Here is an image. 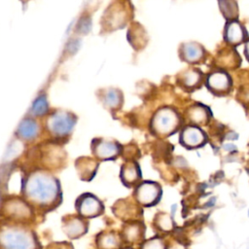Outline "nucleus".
<instances>
[{"mask_svg":"<svg viewBox=\"0 0 249 249\" xmlns=\"http://www.w3.org/2000/svg\"><path fill=\"white\" fill-rule=\"evenodd\" d=\"M21 193L28 204L43 210L53 209L61 200L58 180L44 171L29 173L22 180Z\"/></svg>","mask_w":249,"mask_h":249,"instance_id":"nucleus-1","label":"nucleus"},{"mask_svg":"<svg viewBox=\"0 0 249 249\" xmlns=\"http://www.w3.org/2000/svg\"><path fill=\"white\" fill-rule=\"evenodd\" d=\"M0 249H41L35 233L24 226H0Z\"/></svg>","mask_w":249,"mask_h":249,"instance_id":"nucleus-2","label":"nucleus"},{"mask_svg":"<svg viewBox=\"0 0 249 249\" xmlns=\"http://www.w3.org/2000/svg\"><path fill=\"white\" fill-rule=\"evenodd\" d=\"M75 207L78 215L86 220L100 216L104 211V206L101 200L89 193L81 195L76 199Z\"/></svg>","mask_w":249,"mask_h":249,"instance_id":"nucleus-3","label":"nucleus"},{"mask_svg":"<svg viewBox=\"0 0 249 249\" xmlns=\"http://www.w3.org/2000/svg\"><path fill=\"white\" fill-rule=\"evenodd\" d=\"M179 123V116L175 111L170 108H163L156 114L153 121V126L158 133L166 135L175 131Z\"/></svg>","mask_w":249,"mask_h":249,"instance_id":"nucleus-4","label":"nucleus"},{"mask_svg":"<svg viewBox=\"0 0 249 249\" xmlns=\"http://www.w3.org/2000/svg\"><path fill=\"white\" fill-rule=\"evenodd\" d=\"M75 123L76 121L73 115L66 112H57L50 118L49 127L53 134L65 136L72 131Z\"/></svg>","mask_w":249,"mask_h":249,"instance_id":"nucleus-5","label":"nucleus"},{"mask_svg":"<svg viewBox=\"0 0 249 249\" xmlns=\"http://www.w3.org/2000/svg\"><path fill=\"white\" fill-rule=\"evenodd\" d=\"M136 200L143 205H152L156 203L160 196V189L154 182H143L135 190Z\"/></svg>","mask_w":249,"mask_h":249,"instance_id":"nucleus-6","label":"nucleus"},{"mask_svg":"<svg viewBox=\"0 0 249 249\" xmlns=\"http://www.w3.org/2000/svg\"><path fill=\"white\" fill-rule=\"evenodd\" d=\"M62 229L68 237L78 238L87 232L88 223L79 215H69L62 219Z\"/></svg>","mask_w":249,"mask_h":249,"instance_id":"nucleus-7","label":"nucleus"},{"mask_svg":"<svg viewBox=\"0 0 249 249\" xmlns=\"http://www.w3.org/2000/svg\"><path fill=\"white\" fill-rule=\"evenodd\" d=\"M3 209L12 219L25 220L31 216V209L29 204L22 199L13 197L3 204Z\"/></svg>","mask_w":249,"mask_h":249,"instance_id":"nucleus-8","label":"nucleus"},{"mask_svg":"<svg viewBox=\"0 0 249 249\" xmlns=\"http://www.w3.org/2000/svg\"><path fill=\"white\" fill-rule=\"evenodd\" d=\"M246 38L244 27L236 20H230L225 28V40L231 45H238Z\"/></svg>","mask_w":249,"mask_h":249,"instance_id":"nucleus-9","label":"nucleus"},{"mask_svg":"<svg viewBox=\"0 0 249 249\" xmlns=\"http://www.w3.org/2000/svg\"><path fill=\"white\" fill-rule=\"evenodd\" d=\"M180 140L182 144L185 145L186 147L194 148V147L200 146L204 142L205 136L200 128L191 125L183 129Z\"/></svg>","mask_w":249,"mask_h":249,"instance_id":"nucleus-10","label":"nucleus"},{"mask_svg":"<svg viewBox=\"0 0 249 249\" xmlns=\"http://www.w3.org/2000/svg\"><path fill=\"white\" fill-rule=\"evenodd\" d=\"M207 86L212 91L222 93L229 90L231 87V78L225 72L216 71L208 76Z\"/></svg>","mask_w":249,"mask_h":249,"instance_id":"nucleus-11","label":"nucleus"},{"mask_svg":"<svg viewBox=\"0 0 249 249\" xmlns=\"http://www.w3.org/2000/svg\"><path fill=\"white\" fill-rule=\"evenodd\" d=\"M93 151L98 159L109 160L117 158L120 153V146L113 142L100 141L95 145Z\"/></svg>","mask_w":249,"mask_h":249,"instance_id":"nucleus-12","label":"nucleus"},{"mask_svg":"<svg viewBox=\"0 0 249 249\" xmlns=\"http://www.w3.org/2000/svg\"><path fill=\"white\" fill-rule=\"evenodd\" d=\"M141 176L140 169L135 162H127L121 168L120 178L124 186L131 187L139 180Z\"/></svg>","mask_w":249,"mask_h":249,"instance_id":"nucleus-13","label":"nucleus"},{"mask_svg":"<svg viewBox=\"0 0 249 249\" xmlns=\"http://www.w3.org/2000/svg\"><path fill=\"white\" fill-rule=\"evenodd\" d=\"M122 236L114 231L100 232L96 236V246L99 249H121Z\"/></svg>","mask_w":249,"mask_h":249,"instance_id":"nucleus-14","label":"nucleus"},{"mask_svg":"<svg viewBox=\"0 0 249 249\" xmlns=\"http://www.w3.org/2000/svg\"><path fill=\"white\" fill-rule=\"evenodd\" d=\"M143 232L144 228L142 224L138 222H128L124 226L121 236L123 240L129 243H134L138 242L142 238Z\"/></svg>","mask_w":249,"mask_h":249,"instance_id":"nucleus-15","label":"nucleus"},{"mask_svg":"<svg viewBox=\"0 0 249 249\" xmlns=\"http://www.w3.org/2000/svg\"><path fill=\"white\" fill-rule=\"evenodd\" d=\"M17 132L20 138L25 140H32L39 134V125L33 119L26 118L19 123Z\"/></svg>","mask_w":249,"mask_h":249,"instance_id":"nucleus-16","label":"nucleus"},{"mask_svg":"<svg viewBox=\"0 0 249 249\" xmlns=\"http://www.w3.org/2000/svg\"><path fill=\"white\" fill-rule=\"evenodd\" d=\"M183 58L188 62H197L203 56V48L197 43H186L181 49Z\"/></svg>","mask_w":249,"mask_h":249,"instance_id":"nucleus-17","label":"nucleus"},{"mask_svg":"<svg viewBox=\"0 0 249 249\" xmlns=\"http://www.w3.org/2000/svg\"><path fill=\"white\" fill-rule=\"evenodd\" d=\"M188 116L191 122L196 124H204L209 119V112L204 106L195 105L190 108Z\"/></svg>","mask_w":249,"mask_h":249,"instance_id":"nucleus-18","label":"nucleus"},{"mask_svg":"<svg viewBox=\"0 0 249 249\" xmlns=\"http://www.w3.org/2000/svg\"><path fill=\"white\" fill-rule=\"evenodd\" d=\"M201 80V74L196 69H188L183 73L182 76V83L185 88L187 89H194L196 88Z\"/></svg>","mask_w":249,"mask_h":249,"instance_id":"nucleus-19","label":"nucleus"},{"mask_svg":"<svg viewBox=\"0 0 249 249\" xmlns=\"http://www.w3.org/2000/svg\"><path fill=\"white\" fill-rule=\"evenodd\" d=\"M49 102L46 95L40 94L34 99L31 105V112L36 117H43L49 112Z\"/></svg>","mask_w":249,"mask_h":249,"instance_id":"nucleus-20","label":"nucleus"},{"mask_svg":"<svg viewBox=\"0 0 249 249\" xmlns=\"http://www.w3.org/2000/svg\"><path fill=\"white\" fill-rule=\"evenodd\" d=\"M220 9L228 20H233L237 16V6L234 0H219Z\"/></svg>","mask_w":249,"mask_h":249,"instance_id":"nucleus-21","label":"nucleus"},{"mask_svg":"<svg viewBox=\"0 0 249 249\" xmlns=\"http://www.w3.org/2000/svg\"><path fill=\"white\" fill-rule=\"evenodd\" d=\"M157 224H158L159 228H160L163 231H169L172 228V221L165 214H161L158 217Z\"/></svg>","mask_w":249,"mask_h":249,"instance_id":"nucleus-22","label":"nucleus"},{"mask_svg":"<svg viewBox=\"0 0 249 249\" xmlns=\"http://www.w3.org/2000/svg\"><path fill=\"white\" fill-rule=\"evenodd\" d=\"M106 102L109 104V106H117L120 103V93L119 91L112 89L106 93L105 96Z\"/></svg>","mask_w":249,"mask_h":249,"instance_id":"nucleus-23","label":"nucleus"},{"mask_svg":"<svg viewBox=\"0 0 249 249\" xmlns=\"http://www.w3.org/2000/svg\"><path fill=\"white\" fill-rule=\"evenodd\" d=\"M141 249H164V245L160 239L153 238L144 242Z\"/></svg>","mask_w":249,"mask_h":249,"instance_id":"nucleus-24","label":"nucleus"},{"mask_svg":"<svg viewBox=\"0 0 249 249\" xmlns=\"http://www.w3.org/2000/svg\"><path fill=\"white\" fill-rule=\"evenodd\" d=\"M90 26H91V23H90V18H81V20L79 21V30L81 32H84V33H87L90 30Z\"/></svg>","mask_w":249,"mask_h":249,"instance_id":"nucleus-25","label":"nucleus"},{"mask_svg":"<svg viewBox=\"0 0 249 249\" xmlns=\"http://www.w3.org/2000/svg\"><path fill=\"white\" fill-rule=\"evenodd\" d=\"M55 247H51V249H72L71 245L70 244H67V243H56L54 244Z\"/></svg>","mask_w":249,"mask_h":249,"instance_id":"nucleus-26","label":"nucleus"},{"mask_svg":"<svg viewBox=\"0 0 249 249\" xmlns=\"http://www.w3.org/2000/svg\"><path fill=\"white\" fill-rule=\"evenodd\" d=\"M206 188H207V185L204 184V183H202V184H199V185L197 186L196 190H197V192H198L199 194H203V192H204V190H205Z\"/></svg>","mask_w":249,"mask_h":249,"instance_id":"nucleus-27","label":"nucleus"},{"mask_svg":"<svg viewBox=\"0 0 249 249\" xmlns=\"http://www.w3.org/2000/svg\"><path fill=\"white\" fill-rule=\"evenodd\" d=\"M215 201H216V197H211L204 206L205 207H211V206H213L215 204Z\"/></svg>","mask_w":249,"mask_h":249,"instance_id":"nucleus-28","label":"nucleus"},{"mask_svg":"<svg viewBox=\"0 0 249 249\" xmlns=\"http://www.w3.org/2000/svg\"><path fill=\"white\" fill-rule=\"evenodd\" d=\"M245 53H246V56H247V58L249 60V40L247 41V43L245 45Z\"/></svg>","mask_w":249,"mask_h":249,"instance_id":"nucleus-29","label":"nucleus"},{"mask_svg":"<svg viewBox=\"0 0 249 249\" xmlns=\"http://www.w3.org/2000/svg\"><path fill=\"white\" fill-rule=\"evenodd\" d=\"M176 207H177V205H176V204H173V205L171 206V215H172V216H174V214H175Z\"/></svg>","mask_w":249,"mask_h":249,"instance_id":"nucleus-30","label":"nucleus"},{"mask_svg":"<svg viewBox=\"0 0 249 249\" xmlns=\"http://www.w3.org/2000/svg\"><path fill=\"white\" fill-rule=\"evenodd\" d=\"M2 206V196H1V192H0V208Z\"/></svg>","mask_w":249,"mask_h":249,"instance_id":"nucleus-31","label":"nucleus"},{"mask_svg":"<svg viewBox=\"0 0 249 249\" xmlns=\"http://www.w3.org/2000/svg\"><path fill=\"white\" fill-rule=\"evenodd\" d=\"M124 249H132V248H124Z\"/></svg>","mask_w":249,"mask_h":249,"instance_id":"nucleus-32","label":"nucleus"},{"mask_svg":"<svg viewBox=\"0 0 249 249\" xmlns=\"http://www.w3.org/2000/svg\"><path fill=\"white\" fill-rule=\"evenodd\" d=\"M248 215H249V211H248Z\"/></svg>","mask_w":249,"mask_h":249,"instance_id":"nucleus-33","label":"nucleus"}]
</instances>
